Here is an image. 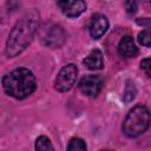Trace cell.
<instances>
[{
  "label": "cell",
  "mask_w": 151,
  "mask_h": 151,
  "mask_svg": "<svg viewBox=\"0 0 151 151\" xmlns=\"http://www.w3.org/2000/svg\"><path fill=\"white\" fill-rule=\"evenodd\" d=\"M39 20V12L37 9H31L17 21L9 32L6 44V54L8 58L17 57L31 44L35 32L38 31Z\"/></svg>",
  "instance_id": "1"
},
{
  "label": "cell",
  "mask_w": 151,
  "mask_h": 151,
  "mask_svg": "<svg viewBox=\"0 0 151 151\" xmlns=\"http://www.w3.org/2000/svg\"><path fill=\"white\" fill-rule=\"evenodd\" d=\"M2 86L8 96L15 99H24L35 91L37 80L28 68L19 67L4 76Z\"/></svg>",
  "instance_id": "2"
},
{
  "label": "cell",
  "mask_w": 151,
  "mask_h": 151,
  "mask_svg": "<svg viewBox=\"0 0 151 151\" xmlns=\"http://www.w3.org/2000/svg\"><path fill=\"white\" fill-rule=\"evenodd\" d=\"M150 120L151 116L149 110L143 105H137L125 117L122 126L123 133L129 138H134L146 131Z\"/></svg>",
  "instance_id": "3"
},
{
  "label": "cell",
  "mask_w": 151,
  "mask_h": 151,
  "mask_svg": "<svg viewBox=\"0 0 151 151\" xmlns=\"http://www.w3.org/2000/svg\"><path fill=\"white\" fill-rule=\"evenodd\" d=\"M77 74H78V68L74 64H68L64 66L57 74L54 81L55 90L59 92H67L68 90H71L76 83Z\"/></svg>",
  "instance_id": "4"
},
{
  "label": "cell",
  "mask_w": 151,
  "mask_h": 151,
  "mask_svg": "<svg viewBox=\"0 0 151 151\" xmlns=\"http://www.w3.org/2000/svg\"><path fill=\"white\" fill-rule=\"evenodd\" d=\"M41 42L47 47H58L64 42L65 34L63 28L55 24H46L40 31Z\"/></svg>",
  "instance_id": "5"
},
{
  "label": "cell",
  "mask_w": 151,
  "mask_h": 151,
  "mask_svg": "<svg viewBox=\"0 0 151 151\" xmlns=\"http://www.w3.org/2000/svg\"><path fill=\"white\" fill-rule=\"evenodd\" d=\"M78 86L83 94L93 98V97H97L101 91L103 79L99 76H93V74L85 76L84 78L80 79Z\"/></svg>",
  "instance_id": "6"
},
{
  "label": "cell",
  "mask_w": 151,
  "mask_h": 151,
  "mask_svg": "<svg viewBox=\"0 0 151 151\" xmlns=\"http://www.w3.org/2000/svg\"><path fill=\"white\" fill-rule=\"evenodd\" d=\"M57 5L63 14L68 18H77L86 9L84 0H57Z\"/></svg>",
  "instance_id": "7"
},
{
  "label": "cell",
  "mask_w": 151,
  "mask_h": 151,
  "mask_svg": "<svg viewBox=\"0 0 151 151\" xmlns=\"http://www.w3.org/2000/svg\"><path fill=\"white\" fill-rule=\"evenodd\" d=\"M109 28V20L104 14H94L90 22V34L93 39L101 38Z\"/></svg>",
  "instance_id": "8"
},
{
  "label": "cell",
  "mask_w": 151,
  "mask_h": 151,
  "mask_svg": "<svg viewBox=\"0 0 151 151\" xmlns=\"http://www.w3.org/2000/svg\"><path fill=\"white\" fill-rule=\"evenodd\" d=\"M118 53L123 57V58H134L138 54V47L134 44V40L132 39V37H124L119 44H118Z\"/></svg>",
  "instance_id": "9"
},
{
  "label": "cell",
  "mask_w": 151,
  "mask_h": 151,
  "mask_svg": "<svg viewBox=\"0 0 151 151\" xmlns=\"http://www.w3.org/2000/svg\"><path fill=\"white\" fill-rule=\"evenodd\" d=\"M83 63L88 70H101L104 66L103 54L99 50L94 48L87 54V57H85Z\"/></svg>",
  "instance_id": "10"
},
{
  "label": "cell",
  "mask_w": 151,
  "mask_h": 151,
  "mask_svg": "<svg viewBox=\"0 0 151 151\" xmlns=\"http://www.w3.org/2000/svg\"><path fill=\"white\" fill-rule=\"evenodd\" d=\"M35 150H39V151H47V150H51L53 151L54 147L53 145L51 144V140L45 137V136H40L39 138H37L35 140Z\"/></svg>",
  "instance_id": "11"
},
{
  "label": "cell",
  "mask_w": 151,
  "mask_h": 151,
  "mask_svg": "<svg viewBox=\"0 0 151 151\" xmlns=\"http://www.w3.org/2000/svg\"><path fill=\"white\" fill-rule=\"evenodd\" d=\"M67 150L68 151H85L86 150V144L80 138H72L68 143Z\"/></svg>",
  "instance_id": "12"
},
{
  "label": "cell",
  "mask_w": 151,
  "mask_h": 151,
  "mask_svg": "<svg viewBox=\"0 0 151 151\" xmlns=\"http://www.w3.org/2000/svg\"><path fill=\"white\" fill-rule=\"evenodd\" d=\"M138 41L145 47H151V27L143 29L138 34Z\"/></svg>",
  "instance_id": "13"
},
{
  "label": "cell",
  "mask_w": 151,
  "mask_h": 151,
  "mask_svg": "<svg viewBox=\"0 0 151 151\" xmlns=\"http://www.w3.org/2000/svg\"><path fill=\"white\" fill-rule=\"evenodd\" d=\"M136 87L133 85V83L131 81H127L126 84V87H125V91H124V94H123V100L125 103H130L133 100L134 96H136Z\"/></svg>",
  "instance_id": "14"
},
{
  "label": "cell",
  "mask_w": 151,
  "mask_h": 151,
  "mask_svg": "<svg viewBox=\"0 0 151 151\" xmlns=\"http://www.w3.org/2000/svg\"><path fill=\"white\" fill-rule=\"evenodd\" d=\"M140 68L145 72V74L147 77H151V57L145 58L140 61Z\"/></svg>",
  "instance_id": "15"
},
{
  "label": "cell",
  "mask_w": 151,
  "mask_h": 151,
  "mask_svg": "<svg viewBox=\"0 0 151 151\" xmlns=\"http://www.w3.org/2000/svg\"><path fill=\"white\" fill-rule=\"evenodd\" d=\"M124 6L127 13H136L137 11V2L136 0H124Z\"/></svg>",
  "instance_id": "16"
},
{
  "label": "cell",
  "mask_w": 151,
  "mask_h": 151,
  "mask_svg": "<svg viewBox=\"0 0 151 151\" xmlns=\"http://www.w3.org/2000/svg\"><path fill=\"white\" fill-rule=\"evenodd\" d=\"M142 2L144 4L145 7H147V8L151 9V0H142Z\"/></svg>",
  "instance_id": "17"
}]
</instances>
